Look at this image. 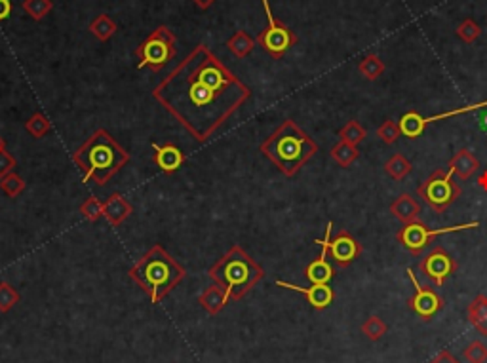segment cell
I'll return each mask as SVG.
<instances>
[{"label": "cell", "mask_w": 487, "mask_h": 363, "mask_svg": "<svg viewBox=\"0 0 487 363\" xmlns=\"http://www.w3.org/2000/svg\"><path fill=\"white\" fill-rule=\"evenodd\" d=\"M153 97L196 139L206 143L251 90L206 44H199L153 91Z\"/></svg>", "instance_id": "6da1fadb"}, {"label": "cell", "mask_w": 487, "mask_h": 363, "mask_svg": "<svg viewBox=\"0 0 487 363\" xmlns=\"http://www.w3.org/2000/svg\"><path fill=\"white\" fill-rule=\"evenodd\" d=\"M261 153L282 171L293 177L308 160L318 153L316 141L301 130L293 120H283L265 141L261 143Z\"/></svg>", "instance_id": "7a4b0ae2"}, {"label": "cell", "mask_w": 487, "mask_h": 363, "mask_svg": "<svg viewBox=\"0 0 487 363\" xmlns=\"http://www.w3.org/2000/svg\"><path fill=\"white\" fill-rule=\"evenodd\" d=\"M73 160L82 171V181L107 185L109 179L130 162V154L107 131L97 130L82 147H79Z\"/></svg>", "instance_id": "3957f363"}, {"label": "cell", "mask_w": 487, "mask_h": 363, "mask_svg": "<svg viewBox=\"0 0 487 363\" xmlns=\"http://www.w3.org/2000/svg\"><path fill=\"white\" fill-rule=\"evenodd\" d=\"M130 278L149 295L151 302H160L185 278V268L160 244L153 245L130 268Z\"/></svg>", "instance_id": "277c9868"}, {"label": "cell", "mask_w": 487, "mask_h": 363, "mask_svg": "<svg viewBox=\"0 0 487 363\" xmlns=\"http://www.w3.org/2000/svg\"><path fill=\"white\" fill-rule=\"evenodd\" d=\"M208 274L214 284L225 291L227 302H233L248 295L263 280L265 270L240 245H233L221 259L211 265Z\"/></svg>", "instance_id": "5b68a950"}, {"label": "cell", "mask_w": 487, "mask_h": 363, "mask_svg": "<svg viewBox=\"0 0 487 363\" xmlns=\"http://www.w3.org/2000/svg\"><path fill=\"white\" fill-rule=\"evenodd\" d=\"M134 53L139 59V68L160 71L176 57V34L166 25H160L137 46Z\"/></svg>", "instance_id": "8992f818"}, {"label": "cell", "mask_w": 487, "mask_h": 363, "mask_svg": "<svg viewBox=\"0 0 487 363\" xmlns=\"http://www.w3.org/2000/svg\"><path fill=\"white\" fill-rule=\"evenodd\" d=\"M417 193H419V196L428 208H432L436 213H443L449 205L453 204L455 200L459 198L463 190L453 181L451 171L434 170L431 175L426 177V181L421 183Z\"/></svg>", "instance_id": "52a82bcc"}, {"label": "cell", "mask_w": 487, "mask_h": 363, "mask_svg": "<svg viewBox=\"0 0 487 363\" xmlns=\"http://www.w3.org/2000/svg\"><path fill=\"white\" fill-rule=\"evenodd\" d=\"M478 227H480V221H472V223H463V225H453V227L436 228V230H432V228H428L421 221H415V223H409V225H403V227L396 232V240L409 251V253H411V255H421V253L426 250V245L431 244L432 240L436 238V236H440V234L472 230V228H478Z\"/></svg>", "instance_id": "ba28073f"}, {"label": "cell", "mask_w": 487, "mask_h": 363, "mask_svg": "<svg viewBox=\"0 0 487 363\" xmlns=\"http://www.w3.org/2000/svg\"><path fill=\"white\" fill-rule=\"evenodd\" d=\"M261 2H263V8H265L266 27L257 36V44L271 57L280 59V57H283L291 50V46H295L297 36H295L291 29L286 27L282 21H278L276 17H274L268 0H261Z\"/></svg>", "instance_id": "9c48e42d"}, {"label": "cell", "mask_w": 487, "mask_h": 363, "mask_svg": "<svg viewBox=\"0 0 487 363\" xmlns=\"http://www.w3.org/2000/svg\"><path fill=\"white\" fill-rule=\"evenodd\" d=\"M419 270L421 274H423L426 280H431L436 287H442V285L453 276L455 270H457V261L449 255L446 247L438 245V247H434V250L419 262Z\"/></svg>", "instance_id": "30bf717a"}, {"label": "cell", "mask_w": 487, "mask_h": 363, "mask_svg": "<svg viewBox=\"0 0 487 363\" xmlns=\"http://www.w3.org/2000/svg\"><path fill=\"white\" fill-rule=\"evenodd\" d=\"M408 276L415 287L413 297L408 301L409 308H411V310H413L419 318L428 322V319L434 318V316L442 310L443 299L438 295L436 291L432 290V287H428V285H426V287L425 285H421L419 280H417V276H415L411 268H408Z\"/></svg>", "instance_id": "8fae6325"}, {"label": "cell", "mask_w": 487, "mask_h": 363, "mask_svg": "<svg viewBox=\"0 0 487 363\" xmlns=\"http://www.w3.org/2000/svg\"><path fill=\"white\" fill-rule=\"evenodd\" d=\"M360 255H362V245L358 244V240L346 230L337 232V236L329 242V257L337 268H346Z\"/></svg>", "instance_id": "7c38bea8"}, {"label": "cell", "mask_w": 487, "mask_h": 363, "mask_svg": "<svg viewBox=\"0 0 487 363\" xmlns=\"http://www.w3.org/2000/svg\"><path fill=\"white\" fill-rule=\"evenodd\" d=\"M276 285L278 287H283V290L297 291V293H301V295H305L308 305H311L312 308H316V310H326V308H328L335 299V291L329 287V284H312L311 287H301V285H295V284H289V282H282V280H278Z\"/></svg>", "instance_id": "4fadbf2b"}, {"label": "cell", "mask_w": 487, "mask_h": 363, "mask_svg": "<svg viewBox=\"0 0 487 363\" xmlns=\"http://www.w3.org/2000/svg\"><path fill=\"white\" fill-rule=\"evenodd\" d=\"M154 150V164L159 165L164 173H174L185 164V154L179 147H176L174 143H166V145H156L153 143Z\"/></svg>", "instance_id": "5bb4252c"}, {"label": "cell", "mask_w": 487, "mask_h": 363, "mask_svg": "<svg viewBox=\"0 0 487 363\" xmlns=\"http://www.w3.org/2000/svg\"><path fill=\"white\" fill-rule=\"evenodd\" d=\"M480 160L468 148H459L449 160V171L463 181H468L480 171Z\"/></svg>", "instance_id": "9a60e30c"}, {"label": "cell", "mask_w": 487, "mask_h": 363, "mask_svg": "<svg viewBox=\"0 0 487 363\" xmlns=\"http://www.w3.org/2000/svg\"><path fill=\"white\" fill-rule=\"evenodd\" d=\"M391 213L396 217L398 221L403 225L419 221L421 217V204L408 193H402L394 202L391 204Z\"/></svg>", "instance_id": "2e32d148"}, {"label": "cell", "mask_w": 487, "mask_h": 363, "mask_svg": "<svg viewBox=\"0 0 487 363\" xmlns=\"http://www.w3.org/2000/svg\"><path fill=\"white\" fill-rule=\"evenodd\" d=\"M131 211H134V208H131L130 202L119 193H114L113 196H109V198L103 202V215L107 217V221L111 223L113 227L122 225V223L130 217Z\"/></svg>", "instance_id": "e0dca14e"}, {"label": "cell", "mask_w": 487, "mask_h": 363, "mask_svg": "<svg viewBox=\"0 0 487 363\" xmlns=\"http://www.w3.org/2000/svg\"><path fill=\"white\" fill-rule=\"evenodd\" d=\"M199 301L206 312L211 314V316L219 314L223 308L229 305L227 295H225V291H223L219 285H210V287H206V290L200 293Z\"/></svg>", "instance_id": "ac0fdd59"}, {"label": "cell", "mask_w": 487, "mask_h": 363, "mask_svg": "<svg viewBox=\"0 0 487 363\" xmlns=\"http://www.w3.org/2000/svg\"><path fill=\"white\" fill-rule=\"evenodd\" d=\"M426 124H428V122H426L425 116H421V114L415 113V111L406 113L402 118H400V122H398V126H400V133H402L403 137H408V139H417V137L423 136Z\"/></svg>", "instance_id": "d6986e66"}, {"label": "cell", "mask_w": 487, "mask_h": 363, "mask_svg": "<svg viewBox=\"0 0 487 363\" xmlns=\"http://www.w3.org/2000/svg\"><path fill=\"white\" fill-rule=\"evenodd\" d=\"M468 322L476 327L482 335L487 337V297L476 295L468 305Z\"/></svg>", "instance_id": "ffe728a7"}, {"label": "cell", "mask_w": 487, "mask_h": 363, "mask_svg": "<svg viewBox=\"0 0 487 363\" xmlns=\"http://www.w3.org/2000/svg\"><path fill=\"white\" fill-rule=\"evenodd\" d=\"M411 170H413L411 162H409V160L400 153L392 154L391 158L385 162L386 175L392 177L394 181H403V179L411 173Z\"/></svg>", "instance_id": "44dd1931"}, {"label": "cell", "mask_w": 487, "mask_h": 363, "mask_svg": "<svg viewBox=\"0 0 487 363\" xmlns=\"http://www.w3.org/2000/svg\"><path fill=\"white\" fill-rule=\"evenodd\" d=\"M227 48L234 57L242 59V57L249 56V53L253 51L255 40L251 39L246 31H236V33L227 40Z\"/></svg>", "instance_id": "7402d4cb"}, {"label": "cell", "mask_w": 487, "mask_h": 363, "mask_svg": "<svg viewBox=\"0 0 487 363\" xmlns=\"http://www.w3.org/2000/svg\"><path fill=\"white\" fill-rule=\"evenodd\" d=\"M331 158L341 165V168H348L352 162H356L358 156H360V150H358L356 145H351V143L339 141L331 148Z\"/></svg>", "instance_id": "603a6c76"}, {"label": "cell", "mask_w": 487, "mask_h": 363, "mask_svg": "<svg viewBox=\"0 0 487 363\" xmlns=\"http://www.w3.org/2000/svg\"><path fill=\"white\" fill-rule=\"evenodd\" d=\"M358 71H360L363 78L373 82V80H377L381 74L385 73V63H383V59L379 56L369 53V56H366L362 61L358 63Z\"/></svg>", "instance_id": "cb8c5ba5"}, {"label": "cell", "mask_w": 487, "mask_h": 363, "mask_svg": "<svg viewBox=\"0 0 487 363\" xmlns=\"http://www.w3.org/2000/svg\"><path fill=\"white\" fill-rule=\"evenodd\" d=\"M90 33L94 34L97 40L107 42V40L116 33V23H114L107 14H101V16H97L96 19L90 23Z\"/></svg>", "instance_id": "d4e9b609"}, {"label": "cell", "mask_w": 487, "mask_h": 363, "mask_svg": "<svg viewBox=\"0 0 487 363\" xmlns=\"http://www.w3.org/2000/svg\"><path fill=\"white\" fill-rule=\"evenodd\" d=\"M386 331H388V325H386L385 319H381L379 316H369V318L362 324L363 337L371 342L381 341V339L386 335Z\"/></svg>", "instance_id": "484cf974"}, {"label": "cell", "mask_w": 487, "mask_h": 363, "mask_svg": "<svg viewBox=\"0 0 487 363\" xmlns=\"http://www.w3.org/2000/svg\"><path fill=\"white\" fill-rule=\"evenodd\" d=\"M366 137H368V131H366V128H363L358 120H351V122H346V124L339 130L341 141L351 143V145H356V147H358V143H362Z\"/></svg>", "instance_id": "4316f807"}, {"label": "cell", "mask_w": 487, "mask_h": 363, "mask_svg": "<svg viewBox=\"0 0 487 363\" xmlns=\"http://www.w3.org/2000/svg\"><path fill=\"white\" fill-rule=\"evenodd\" d=\"M21 8L27 16L33 17L34 21H39V19L50 14L54 4H51V0H23Z\"/></svg>", "instance_id": "83f0119b"}, {"label": "cell", "mask_w": 487, "mask_h": 363, "mask_svg": "<svg viewBox=\"0 0 487 363\" xmlns=\"http://www.w3.org/2000/svg\"><path fill=\"white\" fill-rule=\"evenodd\" d=\"M25 130H27L33 137L40 139V137H44L46 133L51 130V124H50V120L46 118L44 114L34 113L33 116L27 120V124H25Z\"/></svg>", "instance_id": "f1b7e54d"}, {"label": "cell", "mask_w": 487, "mask_h": 363, "mask_svg": "<svg viewBox=\"0 0 487 363\" xmlns=\"http://www.w3.org/2000/svg\"><path fill=\"white\" fill-rule=\"evenodd\" d=\"M480 34H482V29H480V25H478L474 19H471V17L463 19V21L459 23V27H457V36H459L463 42H466V44H471V42L480 39Z\"/></svg>", "instance_id": "f546056e"}, {"label": "cell", "mask_w": 487, "mask_h": 363, "mask_svg": "<svg viewBox=\"0 0 487 363\" xmlns=\"http://www.w3.org/2000/svg\"><path fill=\"white\" fill-rule=\"evenodd\" d=\"M0 188H2V193L8 194L10 198H16V196H19V194L25 190V181H23L17 173L11 171V173H8V175L0 179Z\"/></svg>", "instance_id": "4dcf8cb0"}, {"label": "cell", "mask_w": 487, "mask_h": 363, "mask_svg": "<svg viewBox=\"0 0 487 363\" xmlns=\"http://www.w3.org/2000/svg\"><path fill=\"white\" fill-rule=\"evenodd\" d=\"M17 302H19V293L10 284L0 282V312H10Z\"/></svg>", "instance_id": "1f68e13d"}, {"label": "cell", "mask_w": 487, "mask_h": 363, "mask_svg": "<svg viewBox=\"0 0 487 363\" xmlns=\"http://www.w3.org/2000/svg\"><path fill=\"white\" fill-rule=\"evenodd\" d=\"M463 358L466 363H486L487 362V347L482 341H472L463 350Z\"/></svg>", "instance_id": "d6a6232c"}, {"label": "cell", "mask_w": 487, "mask_h": 363, "mask_svg": "<svg viewBox=\"0 0 487 363\" xmlns=\"http://www.w3.org/2000/svg\"><path fill=\"white\" fill-rule=\"evenodd\" d=\"M402 136L400 133V126L394 122V120H385L383 124H381V128L377 130V137H379L381 141L386 143V145H392V143H396L398 137Z\"/></svg>", "instance_id": "836d02e7"}, {"label": "cell", "mask_w": 487, "mask_h": 363, "mask_svg": "<svg viewBox=\"0 0 487 363\" xmlns=\"http://www.w3.org/2000/svg\"><path fill=\"white\" fill-rule=\"evenodd\" d=\"M80 213H82L88 221H91V223L97 221V219L103 215V202H99L96 196H91V198H88L84 204H82Z\"/></svg>", "instance_id": "e575fe53"}, {"label": "cell", "mask_w": 487, "mask_h": 363, "mask_svg": "<svg viewBox=\"0 0 487 363\" xmlns=\"http://www.w3.org/2000/svg\"><path fill=\"white\" fill-rule=\"evenodd\" d=\"M486 107H487V101L474 103V105H468V107L455 108V111H449V113H443V114H436V116H431V118H426V122L431 124V122H436V120L451 118V116H455V114H465V113H471V111H480V108H486Z\"/></svg>", "instance_id": "d590c367"}, {"label": "cell", "mask_w": 487, "mask_h": 363, "mask_svg": "<svg viewBox=\"0 0 487 363\" xmlns=\"http://www.w3.org/2000/svg\"><path fill=\"white\" fill-rule=\"evenodd\" d=\"M14 168H16V158L6 148H2L0 150V179L8 175V173H11Z\"/></svg>", "instance_id": "8d00e7d4"}, {"label": "cell", "mask_w": 487, "mask_h": 363, "mask_svg": "<svg viewBox=\"0 0 487 363\" xmlns=\"http://www.w3.org/2000/svg\"><path fill=\"white\" fill-rule=\"evenodd\" d=\"M428 363H461V362L455 358L453 354L449 352V350H442V352L438 354L436 358L432 359V362H428Z\"/></svg>", "instance_id": "74e56055"}, {"label": "cell", "mask_w": 487, "mask_h": 363, "mask_svg": "<svg viewBox=\"0 0 487 363\" xmlns=\"http://www.w3.org/2000/svg\"><path fill=\"white\" fill-rule=\"evenodd\" d=\"M193 2L199 6L200 10H208V8H211V6L216 4V0H193Z\"/></svg>", "instance_id": "f35d334b"}, {"label": "cell", "mask_w": 487, "mask_h": 363, "mask_svg": "<svg viewBox=\"0 0 487 363\" xmlns=\"http://www.w3.org/2000/svg\"><path fill=\"white\" fill-rule=\"evenodd\" d=\"M480 187L487 188V171L483 173V177H480Z\"/></svg>", "instance_id": "ab89813d"}, {"label": "cell", "mask_w": 487, "mask_h": 363, "mask_svg": "<svg viewBox=\"0 0 487 363\" xmlns=\"http://www.w3.org/2000/svg\"><path fill=\"white\" fill-rule=\"evenodd\" d=\"M482 128L487 131V113L482 116Z\"/></svg>", "instance_id": "60d3db41"}, {"label": "cell", "mask_w": 487, "mask_h": 363, "mask_svg": "<svg viewBox=\"0 0 487 363\" xmlns=\"http://www.w3.org/2000/svg\"><path fill=\"white\" fill-rule=\"evenodd\" d=\"M2 148H4V141L0 139V150H2Z\"/></svg>", "instance_id": "b9f144b4"}]
</instances>
